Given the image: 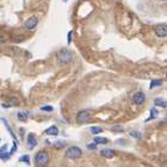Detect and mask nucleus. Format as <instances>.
Here are the masks:
<instances>
[{
    "label": "nucleus",
    "mask_w": 167,
    "mask_h": 167,
    "mask_svg": "<svg viewBox=\"0 0 167 167\" xmlns=\"http://www.w3.org/2000/svg\"><path fill=\"white\" fill-rule=\"evenodd\" d=\"M17 116H18V119L20 122H25V121H27V118H28V115L25 113V112H18Z\"/></svg>",
    "instance_id": "obj_19"
},
{
    "label": "nucleus",
    "mask_w": 167,
    "mask_h": 167,
    "mask_svg": "<svg viewBox=\"0 0 167 167\" xmlns=\"http://www.w3.org/2000/svg\"><path fill=\"white\" fill-rule=\"evenodd\" d=\"M11 105L10 104H3V108H5V109H8Z\"/></svg>",
    "instance_id": "obj_27"
},
{
    "label": "nucleus",
    "mask_w": 167,
    "mask_h": 167,
    "mask_svg": "<svg viewBox=\"0 0 167 167\" xmlns=\"http://www.w3.org/2000/svg\"><path fill=\"white\" fill-rule=\"evenodd\" d=\"M129 135H130L131 137L136 138V140H140V138H142V133H141V131H138V130H131V131L129 133Z\"/></svg>",
    "instance_id": "obj_15"
},
{
    "label": "nucleus",
    "mask_w": 167,
    "mask_h": 167,
    "mask_svg": "<svg viewBox=\"0 0 167 167\" xmlns=\"http://www.w3.org/2000/svg\"><path fill=\"white\" fill-rule=\"evenodd\" d=\"M166 78H167V72H166Z\"/></svg>",
    "instance_id": "obj_30"
},
{
    "label": "nucleus",
    "mask_w": 167,
    "mask_h": 167,
    "mask_svg": "<svg viewBox=\"0 0 167 167\" xmlns=\"http://www.w3.org/2000/svg\"><path fill=\"white\" fill-rule=\"evenodd\" d=\"M89 131H91L93 135H98L100 133H103V128L101 126H98V125H93L89 128Z\"/></svg>",
    "instance_id": "obj_13"
},
{
    "label": "nucleus",
    "mask_w": 167,
    "mask_h": 167,
    "mask_svg": "<svg viewBox=\"0 0 167 167\" xmlns=\"http://www.w3.org/2000/svg\"><path fill=\"white\" fill-rule=\"evenodd\" d=\"M63 1H68V0H63Z\"/></svg>",
    "instance_id": "obj_29"
},
{
    "label": "nucleus",
    "mask_w": 167,
    "mask_h": 167,
    "mask_svg": "<svg viewBox=\"0 0 167 167\" xmlns=\"http://www.w3.org/2000/svg\"><path fill=\"white\" fill-rule=\"evenodd\" d=\"M87 149H89V150L93 149V150H94V149H97V145H96L94 142H93V143H88V145H87Z\"/></svg>",
    "instance_id": "obj_23"
},
{
    "label": "nucleus",
    "mask_w": 167,
    "mask_h": 167,
    "mask_svg": "<svg viewBox=\"0 0 167 167\" xmlns=\"http://www.w3.org/2000/svg\"><path fill=\"white\" fill-rule=\"evenodd\" d=\"M19 160L22 162H27V165H30V157L29 155H23V157H20Z\"/></svg>",
    "instance_id": "obj_22"
},
{
    "label": "nucleus",
    "mask_w": 167,
    "mask_h": 167,
    "mask_svg": "<svg viewBox=\"0 0 167 167\" xmlns=\"http://www.w3.org/2000/svg\"><path fill=\"white\" fill-rule=\"evenodd\" d=\"M162 85V80H160V79H158V80H152V82H150V85H149V88L152 89V88H154V87H158V86H161Z\"/></svg>",
    "instance_id": "obj_17"
},
{
    "label": "nucleus",
    "mask_w": 167,
    "mask_h": 167,
    "mask_svg": "<svg viewBox=\"0 0 167 167\" xmlns=\"http://www.w3.org/2000/svg\"><path fill=\"white\" fill-rule=\"evenodd\" d=\"M145 100H146V96H145L143 92H141V91L136 92V93L133 96V101L135 103L136 105H142L143 103H145Z\"/></svg>",
    "instance_id": "obj_7"
},
{
    "label": "nucleus",
    "mask_w": 167,
    "mask_h": 167,
    "mask_svg": "<svg viewBox=\"0 0 167 167\" xmlns=\"http://www.w3.org/2000/svg\"><path fill=\"white\" fill-rule=\"evenodd\" d=\"M100 155L106 158V159H111V158H113L115 155H116V152H115L113 149H110V148H105V149L100 150Z\"/></svg>",
    "instance_id": "obj_9"
},
{
    "label": "nucleus",
    "mask_w": 167,
    "mask_h": 167,
    "mask_svg": "<svg viewBox=\"0 0 167 167\" xmlns=\"http://www.w3.org/2000/svg\"><path fill=\"white\" fill-rule=\"evenodd\" d=\"M19 103H18V100L16 99V98H11L10 99V105H18Z\"/></svg>",
    "instance_id": "obj_24"
},
{
    "label": "nucleus",
    "mask_w": 167,
    "mask_h": 167,
    "mask_svg": "<svg viewBox=\"0 0 167 167\" xmlns=\"http://www.w3.org/2000/svg\"><path fill=\"white\" fill-rule=\"evenodd\" d=\"M154 105L159 108H167V101L162 98H155L154 99Z\"/></svg>",
    "instance_id": "obj_11"
},
{
    "label": "nucleus",
    "mask_w": 167,
    "mask_h": 167,
    "mask_svg": "<svg viewBox=\"0 0 167 167\" xmlns=\"http://www.w3.org/2000/svg\"><path fill=\"white\" fill-rule=\"evenodd\" d=\"M72 34H73L72 31H69V32H68V41H67V42H68V44L72 42Z\"/></svg>",
    "instance_id": "obj_26"
},
{
    "label": "nucleus",
    "mask_w": 167,
    "mask_h": 167,
    "mask_svg": "<svg viewBox=\"0 0 167 167\" xmlns=\"http://www.w3.org/2000/svg\"><path fill=\"white\" fill-rule=\"evenodd\" d=\"M92 115H93V111L92 110H81L76 113L75 116V119H76V123L78 124H86L87 122H89V119L92 118Z\"/></svg>",
    "instance_id": "obj_1"
},
{
    "label": "nucleus",
    "mask_w": 167,
    "mask_h": 167,
    "mask_svg": "<svg viewBox=\"0 0 167 167\" xmlns=\"http://www.w3.org/2000/svg\"><path fill=\"white\" fill-rule=\"evenodd\" d=\"M16 149H17V142H16V141H13V148H12V149H11L10 154H13V153L16 152Z\"/></svg>",
    "instance_id": "obj_25"
},
{
    "label": "nucleus",
    "mask_w": 167,
    "mask_h": 167,
    "mask_svg": "<svg viewBox=\"0 0 167 167\" xmlns=\"http://www.w3.org/2000/svg\"><path fill=\"white\" fill-rule=\"evenodd\" d=\"M37 24H38V18H37L36 16H32V17H30L27 22L24 23V28L27 29V30L32 31V30H35V29H36Z\"/></svg>",
    "instance_id": "obj_5"
},
{
    "label": "nucleus",
    "mask_w": 167,
    "mask_h": 167,
    "mask_svg": "<svg viewBox=\"0 0 167 167\" xmlns=\"http://www.w3.org/2000/svg\"><path fill=\"white\" fill-rule=\"evenodd\" d=\"M93 142H94L96 145H106V143L109 142V140L105 138V137H101V136H94Z\"/></svg>",
    "instance_id": "obj_12"
},
{
    "label": "nucleus",
    "mask_w": 167,
    "mask_h": 167,
    "mask_svg": "<svg viewBox=\"0 0 167 167\" xmlns=\"http://www.w3.org/2000/svg\"><path fill=\"white\" fill-rule=\"evenodd\" d=\"M5 150H6V147L0 148V159H3V160H7L10 158V155H11L10 153H7Z\"/></svg>",
    "instance_id": "obj_14"
},
{
    "label": "nucleus",
    "mask_w": 167,
    "mask_h": 167,
    "mask_svg": "<svg viewBox=\"0 0 167 167\" xmlns=\"http://www.w3.org/2000/svg\"><path fill=\"white\" fill-rule=\"evenodd\" d=\"M49 162V154L45 150H40L35 155V164L38 167H43Z\"/></svg>",
    "instance_id": "obj_2"
},
{
    "label": "nucleus",
    "mask_w": 167,
    "mask_h": 167,
    "mask_svg": "<svg viewBox=\"0 0 167 167\" xmlns=\"http://www.w3.org/2000/svg\"><path fill=\"white\" fill-rule=\"evenodd\" d=\"M111 130L115 133H123L124 131V128L122 125H112L111 126Z\"/></svg>",
    "instance_id": "obj_18"
},
{
    "label": "nucleus",
    "mask_w": 167,
    "mask_h": 167,
    "mask_svg": "<svg viewBox=\"0 0 167 167\" xmlns=\"http://www.w3.org/2000/svg\"><path fill=\"white\" fill-rule=\"evenodd\" d=\"M0 141H1V138H0Z\"/></svg>",
    "instance_id": "obj_31"
},
{
    "label": "nucleus",
    "mask_w": 167,
    "mask_h": 167,
    "mask_svg": "<svg viewBox=\"0 0 167 167\" xmlns=\"http://www.w3.org/2000/svg\"><path fill=\"white\" fill-rule=\"evenodd\" d=\"M27 145H28L29 149H34L37 146V138L35 137L34 134H29L28 135V137H27Z\"/></svg>",
    "instance_id": "obj_8"
},
{
    "label": "nucleus",
    "mask_w": 167,
    "mask_h": 167,
    "mask_svg": "<svg viewBox=\"0 0 167 167\" xmlns=\"http://www.w3.org/2000/svg\"><path fill=\"white\" fill-rule=\"evenodd\" d=\"M53 146H54L55 148H57V149H61V148H63V147L66 146V141H63V140L55 141V142L53 143Z\"/></svg>",
    "instance_id": "obj_16"
},
{
    "label": "nucleus",
    "mask_w": 167,
    "mask_h": 167,
    "mask_svg": "<svg viewBox=\"0 0 167 167\" xmlns=\"http://www.w3.org/2000/svg\"><path fill=\"white\" fill-rule=\"evenodd\" d=\"M160 1H167V0H160Z\"/></svg>",
    "instance_id": "obj_28"
},
{
    "label": "nucleus",
    "mask_w": 167,
    "mask_h": 167,
    "mask_svg": "<svg viewBox=\"0 0 167 167\" xmlns=\"http://www.w3.org/2000/svg\"><path fill=\"white\" fill-rule=\"evenodd\" d=\"M41 110L42 111H47V112H53L54 108L51 106V105H43V106H41Z\"/></svg>",
    "instance_id": "obj_21"
},
{
    "label": "nucleus",
    "mask_w": 167,
    "mask_h": 167,
    "mask_svg": "<svg viewBox=\"0 0 167 167\" xmlns=\"http://www.w3.org/2000/svg\"><path fill=\"white\" fill-rule=\"evenodd\" d=\"M65 155H66V158H68L71 160H76V159H80L82 157V150L79 147L73 146V147H69L66 150Z\"/></svg>",
    "instance_id": "obj_4"
},
{
    "label": "nucleus",
    "mask_w": 167,
    "mask_h": 167,
    "mask_svg": "<svg viewBox=\"0 0 167 167\" xmlns=\"http://www.w3.org/2000/svg\"><path fill=\"white\" fill-rule=\"evenodd\" d=\"M157 116H158V111H157L155 109H152V110H150V116H149V118H148L146 122H148V121H150V119H154V118H157Z\"/></svg>",
    "instance_id": "obj_20"
},
{
    "label": "nucleus",
    "mask_w": 167,
    "mask_h": 167,
    "mask_svg": "<svg viewBox=\"0 0 167 167\" xmlns=\"http://www.w3.org/2000/svg\"><path fill=\"white\" fill-rule=\"evenodd\" d=\"M57 60L61 63H71L74 60L73 53L68 49H61L59 53H57Z\"/></svg>",
    "instance_id": "obj_3"
},
{
    "label": "nucleus",
    "mask_w": 167,
    "mask_h": 167,
    "mask_svg": "<svg viewBox=\"0 0 167 167\" xmlns=\"http://www.w3.org/2000/svg\"><path fill=\"white\" fill-rule=\"evenodd\" d=\"M59 128L56 126V125H51V126H49L48 129H45V131H44V134L45 135H49V136H57L59 135Z\"/></svg>",
    "instance_id": "obj_10"
},
{
    "label": "nucleus",
    "mask_w": 167,
    "mask_h": 167,
    "mask_svg": "<svg viewBox=\"0 0 167 167\" xmlns=\"http://www.w3.org/2000/svg\"><path fill=\"white\" fill-rule=\"evenodd\" d=\"M154 31H155L157 36H159V37H167V25L159 24L154 28Z\"/></svg>",
    "instance_id": "obj_6"
}]
</instances>
